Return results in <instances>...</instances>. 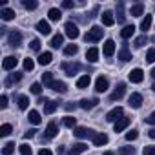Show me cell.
<instances>
[{"mask_svg":"<svg viewBox=\"0 0 155 155\" xmlns=\"http://www.w3.org/2000/svg\"><path fill=\"white\" fill-rule=\"evenodd\" d=\"M102 33H104V29H102L101 26H93V28L88 29V33L84 35V40H86V42H97V40L102 38Z\"/></svg>","mask_w":155,"mask_h":155,"instance_id":"6da1fadb","label":"cell"},{"mask_svg":"<svg viewBox=\"0 0 155 155\" xmlns=\"http://www.w3.org/2000/svg\"><path fill=\"white\" fill-rule=\"evenodd\" d=\"M73 135L77 137V139H93L97 133L93 131V130H90V128H84V126H77L75 130H73Z\"/></svg>","mask_w":155,"mask_h":155,"instance_id":"7a4b0ae2","label":"cell"},{"mask_svg":"<svg viewBox=\"0 0 155 155\" xmlns=\"http://www.w3.org/2000/svg\"><path fill=\"white\" fill-rule=\"evenodd\" d=\"M81 68H82V66H81L79 62H64V64H62V69H64V73H66L68 77L77 75Z\"/></svg>","mask_w":155,"mask_h":155,"instance_id":"3957f363","label":"cell"},{"mask_svg":"<svg viewBox=\"0 0 155 155\" xmlns=\"http://www.w3.org/2000/svg\"><path fill=\"white\" fill-rule=\"evenodd\" d=\"M124 93H126V84H124V82H119L117 88H115V90L111 91V95H110V102H115V101L122 99Z\"/></svg>","mask_w":155,"mask_h":155,"instance_id":"277c9868","label":"cell"},{"mask_svg":"<svg viewBox=\"0 0 155 155\" xmlns=\"http://www.w3.org/2000/svg\"><path fill=\"white\" fill-rule=\"evenodd\" d=\"M122 117H124V110H122L120 106H117V108H113L111 111H108L106 120H108V122H117V120L122 119Z\"/></svg>","mask_w":155,"mask_h":155,"instance_id":"5b68a950","label":"cell"},{"mask_svg":"<svg viewBox=\"0 0 155 155\" xmlns=\"http://www.w3.org/2000/svg\"><path fill=\"white\" fill-rule=\"evenodd\" d=\"M64 29H66V35H68L71 40L79 38V35H81V31H79V28H77V24H73V22H66Z\"/></svg>","mask_w":155,"mask_h":155,"instance_id":"8992f818","label":"cell"},{"mask_svg":"<svg viewBox=\"0 0 155 155\" xmlns=\"http://www.w3.org/2000/svg\"><path fill=\"white\" fill-rule=\"evenodd\" d=\"M110 88V81L106 79V77H97V81H95V91L97 93H104L106 90Z\"/></svg>","mask_w":155,"mask_h":155,"instance_id":"52a82bcc","label":"cell"},{"mask_svg":"<svg viewBox=\"0 0 155 155\" xmlns=\"http://www.w3.org/2000/svg\"><path fill=\"white\" fill-rule=\"evenodd\" d=\"M128 79H130V82L139 84V82H142V79H144V71H142L140 68H135V69H131V71H130Z\"/></svg>","mask_w":155,"mask_h":155,"instance_id":"ba28073f","label":"cell"},{"mask_svg":"<svg viewBox=\"0 0 155 155\" xmlns=\"http://www.w3.org/2000/svg\"><path fill=\"white\" fill-rule=\"evenodd\" d=\"M8 42H9V46H13V48L20 46V42H22L20 31H9V33H8Z\"/></svg>","mask_w":155,"mask_h":155,"instance_id":"9c48e42d","label":"cell"},{"mask_svg":"<svg viewBox=\"0 0 155 155\" xmlns=\"http://www.w3.org/2000/svg\"><path fill=\"white\" fill-rule=\"evenodd\" d=\"M17 64H18V58L17 57H6L4 60H2V69H6V71H11V69H15L17 68Z\"/></svg>","mask_w":155,"mask_h":155,"instance_id":"30bf717a","label":"cell"},{"mask_svg":"<svg viewBox=\"0 0 155 155\" xmlns=\"http://www.w3.org/2000/svg\"><path fill=\"white\" fill-rule=\"evenodd\" d=\"M86 150H88V144H84V142H77V144H73V146L69 148L68 155H81V153H84Z\"/></svg>","mask_w":155,"mask_h":155,"instance_id":"8fae6325","label":"cell"},{"mask_svg":"<svg viewBox=\"0 0 155 155\" xmlns=\"http://www.w3.org/2000/svg\"><path fill=\"white\" fill-rule=\"evenodd\" d=\"M128 104H130L131 108L139 110V108L142 106V95H140V93H131L130 99H128Z\"/></svg>","mask_w":155,"mask_h":155,"instance_id":"7c38bea8","label":"cell"},{"mask_svg":"<svg viewBox=\"0 0 155 155\" xmlns=\"http://www.w3.org/2000/svg\"><path fill=\"white\" fill-rule=\"evenodd\" d=\"M102 53H104V57H113V53H115V42L110 38V40H106L104 42V48H102Z\"/></svg>","mask_w":155,"mask_h":155,"instance_id":"4fadbf2b","label":"cell"},{"mask_svg":"<svg viewBox=\"0 0 155 155\" xmlns=\"http://www.w3.org/2000/svg\"><path fill=\"white\" fill-rule=\"evenodd\" d=\"M130 122H131L130 117H122V119H119V120L115 122V131H117V133H119V131H124V130L130 126Z\"/></svg>","mask_w":155,"mask_h":155,"instance_id":"5bb4252c","label":"cell"},{"mask_svg":"<svg viewBox=\"0 0 155 155\" xmlns=\"http://www.w3.org/2000/svg\"><path fill=\"white\" fill-rule=\"evenodd\" d=\"M101 18H102V24H104V26H108V28L115 24V17H113V13H111V11H104V13L101 15Z\"/></svg>","mask_w":155,"mask_h":155,"instance_id":"9a60e30c","label":"cell"},{"mask_svg":"<svg viewBox=\"0 0 155 155\" xmlns=\"http://www.w3.org/2000/svg\"><path fill=\"white\" fill-rule=\"evenodd\" d=\"M97 104H99V99H82L79 106H81L82 110H91V108H95Z\"/></svg>","mask_w":155,"mask_h":155,"instance_id":"2e32d148","label":"cell"},{"mask_svg":"<svg viewBox=\"0 0 155 155\" xmlns=\"http://www.w3.org/2000/svg\"><path fill=\"white\" fill-rule=\"evenodd\" d=\"M57 108H58V102H57V101H48V102L44 104V115H51V113H55Z\"/></svg>","mask_w":155,"mask_h":155,"instance_id":"e0dca14e","label":"cell"},{"mask_svg":"<svg viewBox=\"0 0 155 155\" xmlns=\"http://www.w3.org/2000/svg\"><path fill=\"white\" fill-rule=\"evenodd\" d=\"M57 133H58V126H57V122H49V124L46 126V139H53Z\"/></svg>","mask_w":155,"mask_h":155,"instance_id":"ac0fdd59","label":"cell"},{"mask_svg":"<svg viewBox=\"0 0 155 155\" xmlns=\"http://www.w3.org/2000/svg\"><path fill=\"white\" fill-rule=\"evenodd\" d=\"M20 79H22V73H9V75H8V79H6V86L9 88V86L20 82Z\"/></svg>","mask_w":155,"mask_h":155,"instance_id":"d6986e66","label":"cell"},{"mask_svg":"<svg viewBox=\"0 0 155 155\" xmlns=\"http://www.w3.org/2000/svg\"><path fill=\"white\" fill-rule=\"evenodd\" d=\"M37 29H38L40 35H49V33H51V26H49V22H46V20H40V22L37 24Z\"/></svg>","mask_w":155,"mask_h":155,"instance_id":"ffe728a7","label":"cell"},{"mask_svg":"<svg viewBox=\"0 0 155 155\" xmlns=\"http://www.w3.org/2000/svg\"><path fill=\"white\" fill-rule=\"evenodd\" d=\"M117 57H119L122 62H128V60H131V51L128 49V46H126V44L122 46V49L119 51V55H117Z\"/></svg>","mask_w":155,"mask_h":155,"instance_id":"44dd1931","label":"cell"},{"mask_svg":"<svg viewBox=\"0 0 155 155\" xmlns=\"http://www.w3.org/2000/svg\"><path fill=\"white\" fill-rule=\"evenodd\" d=\"M51 60H53V55H51L49 51H44V53L38 55V64H40V66H48Z\"/></svg>","mask_w":155,"mask_h":155,"instance_id":"7402d4cb","label":"cell"},{"mask_svg":"<svg viewBox=\"0 0 155 155\" xmlns=\"http://www.w3.org/2000/svg\"><path fill=\"white\" fill-rule=\"evenodd\" d=\"M108 144V135L106 133H97L93 137V146H104Z\"/></svg>","mask_w":155,"mask_h":155,"instance_id":"603a6c76","label":"cell"},{"mask_svg":"<svg viewBox=\"0 0 155 155\" xmlns=\"http://www.w3.org/2000/svg\"><path fill=\"white\" fill-rule=\"evenodd\" d=\"M0 18L2 20H13L15 18V11L9 9V8H2L0 9Z\"/></svg>","mask_w":155,"mask_h":155,"instance_id":"cb8c5ba5","label":"cell"},{"mask_svg":"<svg viewBox=\"0 0 155 155\" xmlns=\"http://www.w3.org/2000/svg\"><path fill=\"white\" fill-rule=\"evenodd\" d=\"M90 82H91V79H90V75L86 73V75H82L79 81H77V88L79 90H84V88H88L90 86Z\"/></svg>","mask_w":155,"mask_h":155,"instance_id":"d4e9b609","label":"cell"},{"mask_svg":"<svg viewBox=\"0 0 155 155\" xmlns=\"http://www.w3.org/2000/svg\"><path fill=\"white\" fill-rule=\"evenodd\" d=\"M86 58H88V62H97L99 60V49L97 48H90L86 51Z\"/></svg>","mask_w":155,"mask_h":155,"instance_id":"484cf974","label":"cell"},{"mask_svg":"<svg viewBox=\"0 0 155 155\" xmlns=\"http://www.w3.org/2000/svg\"><path fill=\"white\" fill-rule=\"evenodd\" d=\"M51 90L57 91V93H66V91H68V86H66L62 81H55V82L51 84Z\"/></svg>","mask_w":155,"mask_h":155,"instance_id":"4316f807","label":"cell"},{"mask_svg":"<svg viewBox=\"0 0 155 155\" xmlns=\"http://www.w3.org/2000/svg\"><path fill=\"white\" fill-rule=\"evenodd\" d=\"M28 119H29V122H31V124H35V126L42 122V117H40V113H38L37 110H31V111H29V115H28Z\"/></svg>","mask_w":155,"mask_h":155,"instance_id":"83f0119b","label":"cell"},{"mask_svg":"<svg viewBox=\"0 0 155 155\" xmlns=\"http://www.w3.org/2000/svg\"><path fill=\"white\" fill-rule=\"evenodd\" d=\"M124 20H126V15H124V4L119 2V4H117V22H119V24H124Z\"/></svg>","mask_w":155,"mask_h":155,"instance_id":"f1b7e54d","label":"cell"},{"mask_svg":"<svg viewBox=\"0 0 155 155\" xmlns=\"http://www.w3.org/2000/svg\"><path fill=\"white\" fill-rule=\"evenodd\" d=\"M135 29H137V28H135L133 24H131V26H124L122 31H120V37H122V38H130V37H133Z\"/></svg>","mask_w":155,"mask_h":155,"instance_id":"f546056e","label":"cell"},{"mask_svg":"<svg viewBox=\"0 0 155 155\" xmlns=\"http://www.w3.org/2000/svg\"><path fill=\"white\" fill-rule=\"evenodd\" d=\"M151 22H153V17H151V15H146V17L142 18V22H140V29L146 33V31L151 28Z\"/></svg>","mask_w":155,"mask_h":155,"instance_id":"4dcf8cb0","label":"cell"},{"mask_svg":"<svg viewBox=\"0 0 155 155\" xmlns=\"http://www.w3.org/2000/svg\"><path fill=\"white\" fill-rule=\"evenodd\" d=\"M62 42H64V35H60V33H57L53 38H51V48H55V49H58L60 46H62Z\"/></svg>","mask_w":155,"mask_h":155,"instance_id":"1f68e13d","label":"cell"},{"mask_svg":"<svg viewBox=\"0 0 155 155\" xmlns=\"http://www.w3.org/2000/svg\"><path fill=\"white\" fill-rule=\"evenodd\" d=\"M77 51H79V46L77 44H68L64 48V55L66 57H73V55H77Z\"/></svg>","mask_w":155,"mask_h":155,"instance_id":"d6a6232c","label":"cell"},{"mask_svg":"<svg viewBox=\"0 0 155 155\" xmlns=\"http://www.w3.org/2000/svg\"><path fill=\"white\" fill-rule=\"evenodd\" d=\"M48 17H49V20H53V22H57V20H60V17H62V13H60V9H57V8H51V9L48 11Z\"/></svg>","mask_w":155,"mask_h":155,"instance_id":"836d02e7","label":"cell"},{"mask_svg":"<svg viewBox=\"0 0 155 155\" xmlns=\"http://www.w3.org/2000/svg\"><path fill=\"white\" fill-rule=\"evenodd\" d=\"M62 124H64L66 128H71V130H75V128H77V119H75V117H71V115H68V117H64Z\"/></svg>","mask_w":155,"mask_h":155,"instance_id":"e575fe53","label":"cell"},{"mask_svg":"<svg viewBox=\"0 0 155 155\" xmlns=\"http://www.w3.org/2000/svg\"><path fill=\"white\" fill-rule=\"evenodd\" d=\"M55 81H53V73H42V84L44 86H48V88H51V84H53Z\"/></svg>","mask_w":155,"mask_h":155,"instance_id":"d590c367","label":"cell"},{"mask_svg":"<svg viewBox=\"0 0 155 155\" xmlns=\"http://www.w3.org/2000/svg\"><path fill=\"white\" fill-rule=\"evenodd\" d=\"M130 13H131V17H140L144 13V6L142 4H135V6H131Z\"/></svg>","mask_w":155,"mask_h":155,"instance_id":"8d00e7d4","label":"cell"},{"mask_svg":"<svg viewBox=\"0 0 155 155\" xmlns=\"http://www.w3.org/2000/svg\"><path fill=\"white\" fill-rule=\"evenodd\" d=\"M18 108H20V110H28V108H29V97L20 95V97H18Z\"/></svg>","mask_w":155,"mask_h":155,"instance_id":"74e56055","label":"cell"},{"mask_svg":"<svg viewBox=\"0 0 155 155\" xmlns=\"http://www.w3.org/2000/svg\"><path fill=\"white\" fill-rule=\"evenodd\" d=\"M15 153V142H8L2 148V155H13Z\"/></svg>","mask_w":155,"mask_h":155,"instance_id":"f35d334b","label":"cell"},{"mask_svg":"<svg viewBox=\"0 0 155 155\" xmlns=\"http://www.w3.org/2000/svg\"><path fill=\"white\" fill-rule=\"evenodd\" d=\"M11 131H13L11 124H2V126H0V137H8Z\"/></svg>","mask_w":155,"mask_h":155,"instance_id":"ab89813d","label":"cell"},{"mask_svg":"<svg viewBox=\"0 0 155 155\" xmlns=\"http://www.w3.org/2000/svg\"><path fill=\"white\" fill-rule=\"evenodd\" d=\"M18 151H20V155H33V150H31V146L29 144H20L18 146Z\"/></svg>","mask_w":155,"mask_h":155,"instance_id":"60d3db41","label":"cell"},{"mask_svg":"<svg viewBox=\"0 0 155 155\" xmlns=\"http://www.w3.org/2000/svg\"><path fill=\"white\" fill-rule=\"evenodd\" d=\"M22 6H24L26 9L33 11V9H37V8H38V2H35V0H24V2H22Z\"/></svg>","mask_w":155,"mask_h":155,"instance_id":"b9f144b4","label":"cell"},{"mask_svg":"<svg viewBox=\"0 0 155 155\" xmlns=\"http://www.w3.org/2000/svg\"><path fill=\"white\" fill-rule=\"evenodd\" d=\"M119 153H120V155H135V148H133V146H122V148L119 150Z\"/></svg>","mask_w":155,"mask_h":155,"instance_id":"7bdbcfd3","label":"cell"},{"mask_svg":"<svg viewBox=\"0 0 155 155\" xmlns=\"http://www.w3.org/2000/svg\"><path fill=\"white\" fill-rule=\"evenodd\" d=\"M146 62H155V48H150L148 51H146Z\"/></svg>","mask_w":155,"mask_h":155,"instance_id":"ee69618b","label":"cell"},{"mask_svg":"<svg viewBox=\"0 0 155 155\" xmlns=\"http://www.w3.org/2000/svg\"><path fill=\"white\" fill-rule=\"evenodd\" d=\"M137 137H139V131H137V130H130V131L126 133V140H128V142H131V140H135Z\"/></svg>","mask_w":155,"mask_h":155,"instance_id":"f6af8a7d","label":"cell"},{"mask_svg":"<svg viewBox=\"0 0 155 155\" xmlns=\"http://www.w3.org/2000/svg\"><path fill=\"white\" fill-rule=\"evenodd\" d=\"M33 68H35L33 58H24V69H26V71H31Z\"/></svg>","mask_w":155,"mask_h":155,"instance_id":"bcb514c9","label":"cell"},{"mask_svg":"<svg viewBox=\"0 0 155 155\" xmlns=\"http://www.w3.org/2000/svg\"><path fill=\"white\" fill-rule=\"evenodd\" d=\"M146 40H148V38H146V35L137 37V38H135V48H142V46L146 44Z\"/></svg>","mask_w":155,"mask_h":155,"instance_id":"7dc6e473","label":"cell"},{"mask_svg":"<svg viewBox=\"0 0 155 155\" xmlns=\"http://www.w3.org/2000/svg\"><path fill=\"white\" fill-rule=\"evenodd\" d=\"M31 93L40 95V93H42V86H40L38 82H33V84H31Z\"/></svg>","mask_w":155,"mask_h":155,"instance_id":"c3c4849f","label":"cell"},{"mask_svg":"<svg viewBox=\"0 0 155 155\" xmlns=\"http://www.w3.org/2000/svg\"><path fill=\"white\" fill-rule=\"evenodd\" d=\"M31 49L33 51H40V40L38 38H33L31 40Z\"/></svg>","mask_w":155,"mask_h":155,"instance_id":"681fc988","label":"cell"},{"mask_svg":"<svg viewBox=\"0 0 155 155\" xmlns=\"http://www.w3.org/2000/svg\"><path fill=\"white\" fill-rule=\"evenodd\" d=\"M142 153L144 155H155V146H144Z\"/></svg>","mask_w":155,"mask_h":155,"instance_id":"f907efd6","label":"cell"},{"mask_svg":"<svg viewBox=\"0 0 155 155\" xmlns=\"http://www.w3.org/2000/svg\"><path fill=\"white\" fill-rule=\"evenodd\" d=\"M62 8H64V9H73L75 4L71 2V0H64V2H62Z\"/></svg>","mask_w":155,"mask_h":155,"instance_id":"816d5d0a","label":"cell"},{"mask_svg":"<svg viewBox=\"0 0 155 155\" xmlns=\"http://www.w3.org/2000/svg\"><path fill=\"white\" fill-rule=\"evenodd\" d=\"M0 108H8V95H2V97H0Z\"/></svg>","mask_w":155,"mask_h":155,"instance_id":"f5cc1de1","label":"cell"},{"mask_svg":"<svg viewBox=\"0 0 155 155\" xmlns=\"http://www.w3.org/2000/svg\"><path fill=\"white\" fill-rule=\"evenodd\" d=\"M146 124H150V126H155V111H153L150 117H146Z\"/></svg>","mask_w":155,"mask_h":155,"instance_id":"db71d44e","label":"cell"},{"mask_svg":"<svg viewBox=\"0 0 155 155\" xmlns=\"http://www.w3.org/2000/svg\"><path fill=\"white\" fill-rule=\"evenodd\" d=\"M35 131H37V130H28V131L24 133V139H33V137H35Z\"/></svg>","mask_w":155,"mask_h":155,"instance_id":"11a10c76","label":"cell"},{"mask_svg":"<svg viewBox=\"0 0 155 155\" xmlns=\"http://www.w3.org/2000/svg\"><path fill=\"white\" fill-rule=\"evenodd\" d=\"M38 155H53V151H51V150H48V148H42V150L38 151Z\"/></svg>","mask_w":155,"mask_h":155,"instance_id":"9f6ffc18","label":"cell"},{"mask_svg":"<svg viewBox=\"0 0 155 155\" xmlns=\"http://www.w3.org/2000/svg\"><path fill=\"white\" fill-rule=\"evenodd\" d=\"M66 110H68V111H73V110H75V104H66Z\"/></svg>","mask_w":155,"mask_h":155,"instance_id":"6f0895ef","label":"cell"},{"mask_svg":"<svg viewBox=\"0 0 155 155\" xmlns=\"http://www.w3.org/2000/svg\"><path fill=\"white\" fill-rule=\"evenodd\" d=\"M148 135H150L151 139H155V128H153V130H150V131H148Z\"/></svg>","mask_w":155,"mask_h":155,"instance_id":"680465c9","label":"cell"},{"mask_svg":"<svg viewBox=\"0 0 155 155\" xmlns=\"http://www.w3.org/2000/svg\"><path fill=\"white\" fill-rule=\"evenodd\" d=\"M102 155H115L113 151H106V153H102Z\"/></svg>","mask_w":155,"mask_h":155,"instance_id":"91938a15","label":"cell"},{"mask_svg":"<svg viewBox=\"0 0 155 155\" xmlns=\"http://www.w3.org/2000/svg\"><path fill=\"white\" fill-rule=\"evenodd\" d=\"M151 77H153V79H155V68L151 69Z\"/></svg>","mask_w":155,"mask_h":155,"instance_id":"94428289","label":"cell"},{"mask_svg":"<svg viewBox=\"0 0 155 155\" xmlns=\"http://www.w3.org/2000/svg\"><path fill=\"white\" fill-rule=\"evenodd\" d=\"M151 91H155V84H151Z\"/></svg>","mask_w":155,"mask_h":155,"instance_id":"6125c7cd","label":"cell"}]
</instances>
